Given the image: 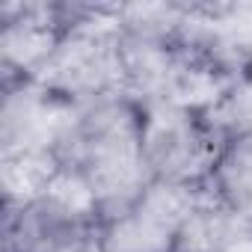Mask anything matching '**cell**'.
Returning a JSON list of instances; mask_svg holds the SVG:
<instances>
[{
    "instance_id": "6da1fadb",
    "label": "cell",
    "mask_w": 252,
    "mask_h": 252,
    "mask_svg": "<svg viewBox=\"0 0 252 252\" xmlns=\"http://www.w3.org/2000/svg\"><path fill=\"white\" fill-rule=\"evenodd\" d=\"M143 119L146 110L134 98L107 95L77 104L60 143L63 169L86 184L101 222L131 208L152 184L143 160Z\"/></svg>"
},
{
    "instance_id": "7a4b0ae2",
    "label": "cell",
    "mask_w": 252,
    "mask_h": 252,
    "mask_svg": "<svg viewBox=\"0 0 252 252\" xmlns=\"http://www.w3.org/2000/svg\"><path fill=\"white\" fill-rule=\"evenodd\" d=\"M71 104L122 95V30L116 9H89L71 18L57 51L33 77Z\"/></svg>"
},
{
    "instance_id": "3957f363",
    "label": "cell",
    "mask_w": 252,
    "mask_h": 252,
    "mask_svg": "<svg viewBox=\"0 0 252 252\" xmlns=\"http://www.w3.org/2000/svg\"><path fill=\"white\" fill-rule=\"evenodd\" d=\"M101 217L86 184L63 169L54 187L27 208L6 214V252H98Z\"/></svg>"
},
{
    "instance_id": "277c9868",
    "label": "cell",
    "mask_w": 252,
    "mask_h": 252,
    "mask_svg": "<svg viewBox=\"0 0 252 252\" xmlns=\"http://www.w3.org/2000/svg\"><path fill=\"white\" fill-rule=\"evenodd\" d=\"M143 160L152 181L202 190L220 155V140L199 110L155 104L143 107Z\"/></svg>"
},
{
    "instance_id": "5b68a950",
    "label": "cell",
    "mask_w": 252,
    "mask_h": 252,
    "mask_svg": "<svg viewBox=\"0 0 252 252\" xmlns=\"http://www.w3.org/2000/svg\"><path fill=\"white\" fill-rule=\"evenodd\" d=\"M202 190L152 181L146 193L98 228V252H175L181 225Z\"/></svg>"
},
{
    "instance_id": "8992f818",
    "label": "cell",
    "mask_w": 252,
    "mask_h": 252,
    "mask_svg": "<svg viewBox=\"0 0 252 252\" xmlns=\"http://www.w3.org/2000/svg\"><path fill=\"white\" fill-rule=\"evenodd\" d=\"M77 104L42 86L39 80H18L6 86L0 107V155L12 152H57L65 140Z\"/></svg>"
},
{
    "instance_id": "52a82bcc",
    "label": "cell",
    "mask_w": 252,
    "mask_h": 252,
    "mask_svg": "<svg viewBox=\"0 0 252 252\" xmlns=\"http://www.w3.org/2000/svg\"><path fill=\"white\" fill-rule=\"evenodd\" d=\"M65 9L42 3L3 6V30H0V63L6 71V86L18 80H33L42 65L57 51L68 21Z\"/></svg>"
},
{
    "instance_id": "ba28073f",
    "label": "cell",
    "mask_w": 252,
    "mask_h": 252,
    "mask_svg": "<svg viewBox=\"0 0 252 252\" xmlns=\"http://www.w3.org/2000/svg\"><path fill=\"white\" fill-rule=\"evenodd\" d=\"M63 172V160L57 152H12L0 155V193H3V214H15L30 202L42 199L57 175Z\"/></svg>"
},
{
    "instance_id": "9c48e42d",
    "label": "cell",
    "mask_w": 252,
    "mask_h": 252,
    "mask_svg": "<svg viewBox=\"0 0 252 252\" xmlns=\"http://www.w3.org/2000/svg\"><path fill=\"white\" fill-rule=\"evenodd\" d=\"M249 228L252 222L240 220L220 199L202 190V196L196 199L193 211L181 225L175 252H228Z\"/></svg>"
},
{
    "instance_id": "30bf717a",
    "label": "cell",
    "mask_w": 252,
    "mask_h": 252,
    "mask_svg": "<svg viewBox=\"0 0 252 252\" xmlns=\"http://www.w3.org/2000/svg\"><path fill=\"white\" fill-rule=\"evenodd\" d=\"M208 193L220 199L231 214L252 222V131L220 146L208 178Z\"/></svg>"
},
{
    "instance_id": "8fae6325",
    "label": "cell",
    "mask_w": 252,
    "mask_h": 252,
    "mask_svg": "<svg viewBox=\"0 0 252 252\" xmlns=\"http://www.w3.org/2000/svg\"><path fill=\"white\" fill-rule=\"evenodd\" d=\"M220 143L252 131V71L231 80V86L202 113Z\"/></svg>"
},
{
    "instance_id": "7c38bea8",
    "label": "cell",
    "mask_w": 252,
    "mask_h": 252,
    "mask_svg": "<svg viewBox=\"0 0 252 252\" xmlns=\"http://www.w3.org/2000/svg\"><path fill=\"white\" fill-rule=\"evenodd\" d=\"M228 252H252V228H249V231H246V234H243L231 249H228Z\"/></svg>"
}]
</instances>
